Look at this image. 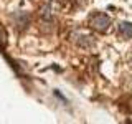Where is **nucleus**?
Segmentation results:
<instances>
[{
	"instance_id": "nucleus-2",
	"label": "nucleus",
	"mask_w": 132,
	"mask_h": 124,
	"mask_svg": "<svg viewBox=\"0 0 132 124\" xmlns=\"http://www.w3.org/2000/svg\"><path fill=\"white\" fill-rule=\"evenodd\" d=\"M12 18H13L15 30H18V32L27 30V28H28V25H30V22H31L30 15H28L27 12H15V13L12 15Z\"/></svg>"
},
{
	"instance_id": "nucleus-3",
	"label": "nucleus",
	"mask_w": 132,
	"mask_h": 124,
	"mask_svg": "<svg viewBox=\"0 0 132 124\" xmlns=\"http://www.w3.org/2000/svg\"><path fill=\"white\" fill-rule=\"evenodd\" d=\"M76 43H78V47H81V48H93L94 45H96V40L89 35H79L76 38Z\"/></svg>"
},
{
	"instance_id": "nucleus-4",
	"label": "nucleus",
	"mask_w": 132,
	"mask_h": 124,
	"mask_svg": "<svg viewBox=\"0 0 132 124\" xmlns=\"http://www.w3.org/2000/svg\"><path fill=\"white\" fill-rule=\"evenodd\" d=\"M119 32L126 40L132 38V23L130 22H121L119 23Z\"/></svg>"
},
{
	"instance_id": "nucleus-6",
	"label": "nucleus",
	"mask_w": 132,
	"mask_h": 124,
	"mask_svg": "<svg viewBox=\"0 0 132 124\" xmlns=\"http://www.w3.org/2000/svg\"><path fill=\"white\" fill-rule=\"evenodd\" d=\"M0 43L2 45H7V33H5V28L0 25Z\"/></svg>"
},
{
	"instance_id": "nucleus-7",
	"label": "nucleus",
	"mask_w": 132,
	"mask_h": 124,
	"mask_svg": "<svg viewBox=\"0 0 132 124\" xmlns=\"http://www.w3.org/2000/svg\"><path fill=\"white\" fill-rule=\"evenodd\" d=\"M130 60H132V58H130Z\"/></svg>"
},
{
	"instance_id": "nucleus-5",
	"label": "nucleus",
	"mask_w": 132,
	"mask_h": 124,
	"mask_svg": "<svg viewBox=\"0 0 132 124\" xmlns=\"http://www.w3.org/2000/svg\"><path fill=\"white\" fill-rule=\"evenodd\" d=\"M41 17H43V20H51V5H45L41 8Z\"/></svg>"
},
{
	"instance_id": "nucleus-1",
	"label": "nucleus",
	"mask_w": 132,
	"mask_h": 124,
	"mask_svg": "<svg viewBox=\"0 0 132 124\" xmlns=\"http://www.w3.org/2000/svg\"><path fill=\"white\" fill-rule=\"evenodd\" d=\"M89 23L94 30L97 32H106L111 25V18L106 13H91L89 15Z\"/></svg>"
}]
</instances>
